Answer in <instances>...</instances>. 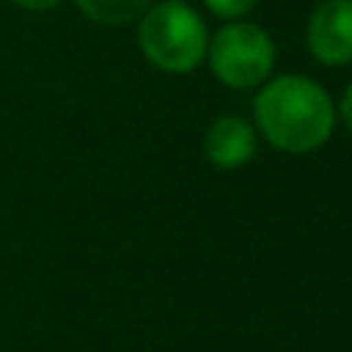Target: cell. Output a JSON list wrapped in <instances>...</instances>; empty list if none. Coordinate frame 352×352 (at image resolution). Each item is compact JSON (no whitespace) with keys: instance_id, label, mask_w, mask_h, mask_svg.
Instances as JSON below:
<instances>
[{"instance_id":"cell-1","label":"cell","mask_w":352,"mask_h":352,"mask_svg":"<svg viewBox=\"0 0 352 352\" xmlns=\"http://www.w3.org/2000/svg\"><path fill=\"white\" fill-rule=\"evenodd\" d=\"M254 127L278 152L309 155L334 133V99L318 80L303 74L269 78L254 99Z\"/></svg>"},{"instance_id":"cell-2","label":"cell","mask_w":352,"mask_h":352,"mask_svg":"<svg viewBox=\"0 0 352 352\" xmlns=\"http://www.w3.org/2000/svg\"><path fill=\"white\" fill-rule=\"evenodd\" d=\"M140 50L158 72L188 74L207 59L210 31L186 0H161L140 16Z\"/></svg>"},{"instance_id":"cell-3","label":"cell","mask_w":352,"mask_h":352,"mask_svg":"<svg viewBox=\"0 0 352 352\" xmlns=\"http://www.w3.org/2000/svg\"><path fill=\"white\" fill-rule=\"evenodd\" d=\"M204 62H210V72L219 84L232 90H256L272 78L275 41L260 25L235 19L210 37Z\"/></svg>"},{"instance_id":"cell-4","label":"cell","mask_w":352,"mask_h":352,"mask_svg":"<svg viewBox=\"0 0 352 352\" xmlns=\"http://www.w3.org/2000/svg\"><path fill=\"white\" fill-rule=\"evenodd\" d=\"M306 47L322 65H352V0H322L312 10Z\"/></svg>"},{"instance_id":"cell-5","label":"cell","mask_w":352,"mask_h":352,"mask_svg":"<svg viewBox=\"0 0 352 352\" xmlns=\"http://www.w3.org/2000/svg\"><path fill=\"white\" fill-rule=\"evenodd\" d=\"M256 127L241 115H223L207 127L204 133V155L219 170H238L250 164L256 155Z\"/></svg>"},{"instance_id":"cell-6","label":"cell","mask_w":352,"mask_h":352,"mask_svg":"<svg viewBox=\"0 0 352 352\" xmlns=\"http://www.w3.org/2000/svg\"><path fill=\"white\" fill-rule=\"evenodd\" d=\"M74 3L90 22L105 25V28H121V25L140 22L152 0H74Z\"/></svg>"},{"instance_id":"cell-7","label":"cell","mask_w":352,"mask_h":352,"mask_svg":"<svg viewBox=\"0 0 352 352\" xmlns=\"http://www.w3.org/2000/svg\"><path fill=\"white\" fill-rule=\"evenodd\" d=\"M204 6L223 22H235V19H248L254 12L256 0H204Z\"/></svg>"},{"instance_id":"cell-8","label":"cell","mask_w":352,"mask_h":352,"mask_svg":"<svg viewBox=\"0 0 352 352\" xmlns=\"http://www.w3.org/2000/svg\"><path fill=\"white\" fill-rule=\"evenodd\" d=\"M334 115H337V121L352 133V84L340 93V99H337V105H334Z\"/></svg>"},{"instance_id":"cell-9","label":"cell","mask_w":352,"mask_h":352,"mask_svg":"<svg viewBox=\"0 0 352 352\" xmlns=\"http://www.w3.org/2000/svg\"><path fill=\"white\" fill-rule=\"evenodd\" d=\"M16 3L28 12H47V10H56L62 0H16Z\"/></svg>"}]
</instances>
